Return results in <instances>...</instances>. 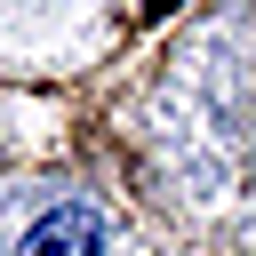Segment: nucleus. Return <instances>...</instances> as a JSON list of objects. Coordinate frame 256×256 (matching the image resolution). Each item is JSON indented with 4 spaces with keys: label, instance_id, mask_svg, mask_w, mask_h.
Wrapping results in <instances>:
<instances>
[{
    "label": "nucleus",
    "instance_id": "obj_1",
    "mask_svg": "<svg viewBox=\"0 0 256 256\" xmlns=\"http://www.w3.org/2000/svg\"><path fill=\"white\" fill-rule=\"evenodd\" d=\"M16 256H104V216L88 200H56V208L32 216V232H24Z\"/></svg>",
    "mask_w": 256,
    "mask_h": 256
}]
</instances>
